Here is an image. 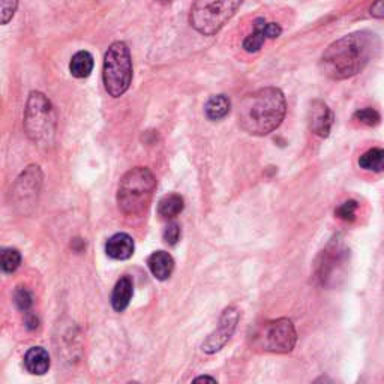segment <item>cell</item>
<instances>
[{"mask_svg":"<svg viewBox=\"0 0 384 384\" xmlns=\"http://www.w3.org/2000/svg\"><path fill=\"white\" fill-rule=\"evenodd\" d=\"M380 50V39L369 30L345 35L330 44L321 56V73L332 80H347L357 75L368 66Z\"/></svg>","mask_w":384,"mask_h":384,"instance_id":"cell-1","label":"cell"},{"mask_svg":"<svg viewBox=\"0 0 384 384\" xmlns=\"http://www.w3.org/2000/svg\"><path fill=\"white\" fill-rule=\"evenodd\" d=\"M285 113L287 102L284 93L276 87H264L240 102L237 119L240 128L249 136L264 137L280 128Z\"/></svg>","mask_w":384,"mask_h":384,"instance_id":"cell-2","label":"cell"},{"mask_svg":"<svg viewBox=\"0 0 384 384\" xmlns=\"http://www.w3.org/2000/svg\"><path fill=\"white\" fill-rule=\"evenodd\" d=\"M156 190V179L146 167H136L120 179L118 204L127 217H140L145 213Z\"/></svg>","mask_w":384,"mask_h":384,"instance_id":"cell-3","label":"cell"},{"mask_svg":"<svg viewBox=\"0 0 384 384\" xmlns=\"http://www.w3.org/2000/svg\"><path fill=\"white\" fill-rule=\"evenodd\" d=\"M242 0H195L191 8L190 23L204 37L218 33L239 10Z\"/></svg>","mask_w":384,"mask_h":384,"instance_id":"cell-4","label":"cell"},{"mask_svg":"<svg viewBox=\"0 0 384 384\" xmlns=\"http://www.w3.org/2000/svg\"><path fill=\"white\" fill-rule=\"evenodd\" d=\"M24 129L32 141L41 146L51 145L56 132V116L48 98L41 92L29 95L24 111Z\"/></svg>","mask_w":384,"mask_h":384,"instance_id":"cell-5","label":"cell"},{"mask_svg":"<svg viewBox=\"0 0 384 384\" xmlns=\"http://www.w3.org/2000/svg\"><path fill=\"white\" fill-rule=\"evenodd\" d=\"M104 86L110 96L119 98L128 91L132 82V60L125 42H114L104 57Z\"/></svg>","mask_w":384,"mask_h":384,"instance_id":"cell-6","label":"cell"},{"mask_svg":"<svg viewBox=\"0 0 384 384\" xmlns=\"http://www.w3.org/2000/svg\"><path fill=\"white\" fill-rule=\"evenodd\" d=\"M249 339L254 350L285 354L296 347L298 333L291 320L278 318L255 327Z\"/></svg>","mask_w":384,"mask_h":384,"instance_id":"cell-7","label":"cell"},{"mask_svg":"<svg viewBox=\"0 0 384 384\" xmlns=\"http://www.w3.org/2000/svg\"><path fill=\"white\" fill-rule=\"evenodd\" d=\"M347 260V248L341 242H336V240L330 242L318 262V278L326 285L335 282L338 276H341Z\"/></svg>","mask_w":384,"mask_h":384,"instance_id":"cell-8","label":"cell"},{"mask_svg":"<svg viewBox=\"0 0 384 384\" xmlns=\"http://www.w3.org/2000/svg\"><path fill=\"white\" fill-rule=\"evenodd\" d=\"M239 321V312L235 307H228L222 312L219 318V324L213 333L208 336L206 341L203 342V351L213 354L226 347V344L230 341V338L233 336L236 326Z\"/></svg>","mask_w":384,"mask_h":384,"instance_id":"cell-9","label":"cell"},{"mask_svg":"<svg viewBox=\"0 0 384 384\" xmlns=\"http://www.w3.org/2000/svg\"><path fill=\"white\" fill-rule=\"evenodd\" d=\"M42 185V173L38 165H30L24 170L14 185V195L20 203L28 204L29 200L37 197Z\"/></svg>","mask_w":384,"mask_h":384,"instance_id":"cell-10","label":"cell"},{"mask_svg":"<svg viewBox=\"0 0 384 384\" xmlns=\"http://www.w3.org/2000/svg\"><path fill=\"white\" fill-rule=\"evenodd\" d=\"M282 33L280 24L267 23L264 19H257L254 21V30L249 33L244 41V48L248 53L260 51L266 39H276Z\"/></svg>","mask_w":384,"mask_h":384,"instance_id":"cell-11","label":"cell"},{"mask_svg":"<svg viewBox=\"0 0 384 384\" xmlns=\"http://www.w3.org/2000/svg\"><path fill=\"white\" fill-rule=\"evenodd\" d=\"M333 127V113L323 101H314L309 110V128L318 137H329Z\"/></svg>","mask_w":384,"mask_h":384,"instance_id":"cell-12","label":"cell"},{"mask_svg":"<svg viewBox=\"0 0 384 384\" xmlns=\"http://www.w3.org/2000/svg\"><path fill=\"white\" fill-rule=\"evenodd\" d=\"M134 249H136V245H134V240L127 233H118L111 236L109 240H107L105 245V253L113 260H128V258L132 257Z\"/></svg>","mask_w":384,"mask_h":384,"instance_id":"cell-13","label":"cell"},{"mask_svg":"<svg viewBox=\"0 0 384 384\" xmlns=\"http://www.w3.org/2000/svg\"><path fill=\"white\" fill-rule=\"evenodd\" d=\"M147 266L156 280L165 281L174 271V260L168 253L156 251L147 258Z\"/></svg>","mask_w":384,"mask_h":384,"instance_id":"cell-14","label":"cell"},{"mask_svg":"<svg viewBox=\"0 0 384 384\" xmlns=\"http://www.w3.org/2000/svg\"><path fill=\"white\" fill-rule=\"evenodd\" d=\"M24 366L33 375H44L50 369L48 351L42 347H32L24 356Z\"/></svg>","mask_w":384,"mask_h":384,"instance_id":"cell-15","label":"cell"},{"mask_svg":"<svg viewBox=\"0 0 384 384\" xmlns=\"http://www.w3.org/2000/svg\"><path fill=\"white\" fill-rule=\"evenodd\" d=\"M134 294V285L129 276H122V278L116 282L114 290L111 294V305L114 311L122 312L128 308L129 302Z\"/></svg>","mask_w":384,"mask_h":384,"instance_id":"cell-16","label":"cell"},{"mask_svg":"<svg viewBox=\"0 0 384 384\" xmlns=\"http://www.w3.org/2000/svg\"><path fill=\"white\" fill-rule=\"evenodd\" d=\"M185 208V201L179 194H168L158 203V213L164 219H173L181 215Z\"/></svg>","mask_w":384,"mask_h":384,"instance_id":"cell-17","label":"cell"},{"mask_svg":"<svg viewBox=\"0 0 384 384\" xmlns=\"http://www.w3.org/2000/svg\"><path fill=\"white\" fill-rule=\"evenodd\" d=\"M69 71L75 78H86L93 71V56L89 51H78L71 59Z\"/></svg>","mask_w":384,"mask_h":384,"instance_id":"cell-18","label":"cell"},{"mask_svg":"<svg viewBox=\"0 0 384 384\" xmlns=\"http://www.w3.org/2000/svg\"><path fill=\"white\" fill-rule=\"evenodd\" d=\"M230 107H231V102L226 95H215L208 101L206 107H204V111H206L208 119L221 120L228 114Z\"/></svg>","mask_w":384,"mask_h":384,"instance_id":"cell-19","label":"cell"},{"mask_svg":"<svg viewBox=\"0 0 384 384\" xmlns=\"http://www.w3.org/2000/svg\"><path fill=\"white\" fill-rule=\"evenodd\" d=\"M359 167L366 172L381 173L384 170V149L374 147L366 150L359 158Z\"/></svg>","mask_w":384,"mask_h":384,"instance_id":"cell-20","label":"cell"},{"mask_svg":"<svg viewBox=\"0 0 384 384\" xmlns=\"http://www.w3.org/2000/svg\"><path fill=\"white\" fill-rule=\"evenodd\" d=\"M2 269L5 273H12L20 267L21 263V255L14 248H5L2 251Z\"/></svg>","mask_w":384,"mask_h":384,"instance_id":"cell-21","label":"cell"},{"mask_svg":"<svg viewBox=\"0 0 384 384\" xmlns=\"http://www.w3.org/2000/svg\"><path fill=\"white\" fill-rule=\"evenodd\" d=\"M354 120H357L362 125H366V127H377V125L381 122V116L375 109L366 107V109L357 110L354 113Z\"/></svg>","mask_w":384,"mask_h":384,"instance_id":"cell-22","label":"cell"},{"mask_svg":"<svg viewBox=\"0 0 384 384\" xmlns=\"http://www.w3.org/2000/svg\"><path fill=\"white\" fill-rule=\"evenodd\" d=\"M19 6V0H0V20L2 24H8L17 11Z\"/></svg>","mask_w":384,"mask_h":384,"instance_id":"cell-23","label":"cell"},{"mask_svg":"<svg viewBox=\"0 0 384 384\" xmlns=\"http://www.w3.org/2000/svg\"><path fill=\"white\" fill-rule=\"evenodd\" d=\"M357 209H359V204H357V201L350 200V201H345L344 204H341V206L336 209L335 215L344 221H354Z\"/></svg>","mask_w":384,"mask_h":384,"instance_id":"cell-24","label":"cell"},{"mask_svg":"<svg viewBox=\"0 0 384 384\" xmlns=\"http://www.w3.org/2000/svg\"><path fill=\"white\" fill-rule=\"evenodd\" d=\"M14 302L17 308L23 312H28L32 307V294L28 289H19L15 291V296H14Z\"/></svg>","mask_w":384,"mask_h":384,"instance_id":"cell-25","label":"cell"},{"mask_svg":"<svg viewBox=\"0 0 384 384\" xmlns=\"http://www.w3.org/2000/svg\"><path fill=\"white\" fill-rule=\"evenodd\" d=\"M164 240L168 245H176L181 240V227L176 222L168 224L164 230Z\"/></svg>","mask_w":384,"mask_h":384,"instance_id":"cell-26","label":"cell"},{"mask_svg":"<svg viewBox=\"0 0 384 384\" xmlns=\"http://www.w3.org/2000/svg\"><path fill=\"white\" fill-rule=\"evenodd\" d=\"M371 15L377 19H384V0H377L371 8Z\"/></svg>","mask_w":384,"mask_h":384,"instance_id":"cell-27","label":"cell"},{"mask_svg":"<svg viewBox=\"0 0 384 384\" xmlns=\"http://www.w3.org/2000/svg\"><path fill=\"white\" fill-rule=\"evenodd\" d=\"M195 383H200V381H210V383H217V378H212V377H208V375H204V377H197L194 380Z\"/></svg>","mask_w":384,"mask_h":384,"instance_id":"cell-28","label":"cell"},{"mask_svg":"<svg viewBox=\"0 0 384 384\" xmlns=\"http://www.w3.org/2000/svg\"><path fill=\"white\" fill-rule=\"evenodd\" d=\"M161 3H164V5H167V3H172V0H159Z\"/></svg>","mask_w":384,"mask_h":384,"instance_id":"cell-29","label":"cell"}]
</instances>
